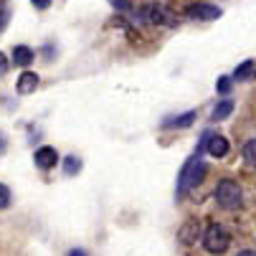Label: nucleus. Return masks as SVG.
I'll list each match as a JSON object with an SVG mask.
<instances>
[{"label":"nucleus","instance_id":"1","mask_svg":"<svg viewBox=\"0 0 256 256\" xmlns=\"http://www.w3.org/2000/svg\"><path fill=\"white\" fill-rule=\"evenodd\" d=\"M203 175H206V162L200 160V155L190 158L186 165H182V170H180V178H178V196H186L190 188H196L198 182L203 180Z\"/></svg>","mask_w":256,"mask_h":256},{"label":"nucleus","instance_id":"2","mask_svg":"<svg viewBox=\"0 0 256 256\" xmlns=\"http://www.w3.org/2000/svg\"><path fill=\"white\" fill-rule=\"evenodd\" d=\"M216 203L221 206L224 210H236L241 206V188H238V182L226 178L221 180L216 186Z\"/></svg>","mask_w":256,"mask_h":256},{"label":"nucleus","instance_id":"3","mask_svg":"<svg viewBox=\"0 0 256 256\" xmlns=\"http://www.w3.org/2000/svg\"><path fill=\"white\" fill-rule=\"evenodd\" d=\"M228 246H231V234L224 226H218V224L208 226V231L203 234V248L208 254H224Z\"/></svg>","mask_w":256,"mask_h":256},{"label":"nucleus","instance_id":"4","mask_svg":"<svg viewBox=\"0 0 256 256\" xmlns=\"http://www.w3.org/2000/svg\"><path fill=\"white\" fill-rule=\"evenodd\" d=\"M188 18H196V20H216L221 18V8L216 6H206V3H196V6H188Z\"/></svg>","mask_w":256,"mask_h":256},{"label":"nucleus","instance_id":"5","mask_svg":"<svg viewBox=\"0 0 256 256\" xmlns=\"http://www.w3.org/2000/svg\"><path fill=\"white\" fill-rule=\"evenodd\" d=\"M33 160H36V165H38L41 170H51V168H56V162H58V152L46 144V148H38V150H36Z\"/></svg>","mask_w":256,"mask_h":256},{"label":"nucleus","instance_id":"6","mask_svg":"<svg viewBox=\"0 0 256 256\" xmlns=\"http://www.w3.org/2000/svg\"><path fill=\"white\" fill-rule=\"evenodd\" d=\"M208 155L210 158H226L228 155V140L221 134H210L208 140Z\"/></svg>","mask_w":256,"mask_h":256},{"label":"nucleus","instance_id":"7","mask_svg":"<svg viewBox=\"0 0 256 256\" xmlns=\"http://www.w3.org/2000/svg\"><path fill=\"white\" fill-rule=\"evenodd\" d=\"M18 94H30L36 92V86H38V74H33V71H23V74L18 76Z\"/></svg>","mask_w":256,"mask_h":256},{"label":"nucleus","instance_id":"8","mask_svg":"<svg viewBox=\"0 0 256 256\" xmlns=\"http://www.w3.org/2000/svg\"><path fill=\"white\" fill-rule=\"evenodd\" d=\"M234 79H238V82L256 79V58H246L241 66H236V71H234Z\"/></svg>","mask_w":256,"mask_h":256},{"label":"nucleus","instance_id":"9","mask_svg":"<svg viewBox=\"0 0 256 256\" xmlns=\"http://www.w3.org/2000/svg\"><path fill=\"white\" fill-rule=\"evenodd\" d=\"M198 231H200V226H198V221H188L186 226H182L180 231H178V238L186 244V246H190L193 241H198Z\"/></svg>","mask_w":256,"mask_h":256},{"label":"nucleus","instance_id":"10","mask_svg":"<svg viewBox=\"0 0 256 256\" xmlns=\"http://www.w3.org/2000/svg\"><path fill=\"white\" fill-rule=\"evenodd\" d=\"M196 112H186V114H178V117H170V120H165L162 122V127H168V130H172V127H190L193 122H196Z\"/></svg>","mask_w":256,"mask_h":256},{"label":"nucleus","instance_id":"11","mask_svg":"<svg viewBox=\"0 0 256 256\" xmlns=\"http://www.w3.org/2000/svg\"><path fill=\"white\" fill-rule=\"evenodd\" d=\"M231 112H234V102H231V99H221V102L216 104L210 120H213V122H221V120H226Z\"/></svg>","mask_w":256,"mask_h":256},{"label":"nucleus","instance_id":"12","mask_svg":"<svg viewBox=\"0 0 256 256\" xmlns=\"http://www.w3.org/2000/svg\"><path fill=\"white\" fill-rule=\"evenodd\" d=\"M140 16L148 20V23H155V26L165 23V13H162L160 8H155V6H144V8H140Z\"/></svg>","mask_w":256,"mask_h":256},{"label":"nucleus","instance_id":"13","mask_svg":"<svg viewBox=\"0 0 256 256\" xmlns=\"http://www.w3.org/2000/svg\"><path fill=\"white\" fill-rule=\"evenodd\" d=\"M13 61H16L18 66H28V64L33 61V51H30L28 46H16V48H13Z\"/></svg>","mask_w":256,"mask_h":256},{"label":"nucleus","instance_id":"14","mask_svg":"<svg viewBox=\"0 0 256 256\" xmlns=\"http://www.w3.org/2000/svg\"><path fill=\"white\" fill-rule=\"evenodd\" d=\"M244 160H246L251 168H256V137L244 144Z\"/></svg>","mask_w":256,"mask_h":256},{"label":"nucleus","instance_id":"15","mask_svg":"<svg viewBox=\"0 0 256 256\" xmlns=\"http://www.w3.org/2000/svg\"><path fill=\"white\" fill-rule=\"evenodd\" d=\"M82 170V160L76 158V155H68L66 160H64V172L66 175H76Z\"/></svg>","mask_w":256,"mask_h":256},{"label":"nucleus","instance_id":"16","mask_svg":"<svg viewBox=\"0 0 256 256\" xmlns=\"http://www.w3.org/2000/svg\"><path fill=\"white\" fill-rule=\"evenodd\" d=\"M8 20H10V3L3 0V3H0V30H6Z\"/></svg>","mask_w":256,"mask_h":256},{"label":"nucleus","instance_id":"17","mask_svg":"<svg viewBox=\"0 0 256 256\" xmlns=\"http://www.w3.org/2000/svg\"><path fill=\"white\" fill-rule=\"evenodd\" d=\"M216 89L221 92V94H228L234 89V79L231 76H221V79H218V84H216Z\"/></svg>","mask_w":256,"mask_h":256},{"label":"nucleus","instance_id":"18","mask_svg":"<svg viewBox=\"0 0 256 256\" xmlns=\"http://www.w3.org/2000/svg\"><path fill=\"white\" fill-rule=\"evenodd\" d=\"M10 206V188L0 182V208H8Z\"/></svg>","mask_w":256,"mask_h":256},{"label":"nucleus","instance_id":"19","mask_svg":"<svg viewBox=\"0 0 256 256\" xmlns=\"http://www.w3.org/2000/svg\"><path fill=\"white\" fill-rule=\"evenodd\" d=\"M109 6L117 8V10H130V8H132L130 0H109Z\"/></svg>","mask_w":256,"mask_h":256},{"label":"nucleus","instance_id":"20","mask_svg":"<svg viewBox=\"0 0 256 256\" xmlns=\"http://www.w3.org/2000/svg\"><path fill=\"white\" fill-rule=\"evenodd\" d=\"M33 3V8H38V10H46L48 6H51V0H30Z\"/></svg>","mask_w":256,"mask_h":256},{"label":"nucleus","instance_id":"21","mask_svg":"<svg viewBox=\"0 0 256 256\" xmlns=\"http://www.w3.org/2000/svg\"><path fill=\"white\" fill-rule=\"evenodd\" d=\"M6 71H8V58H6V54H3V51H0V76H3Z\"/></svg>","mask_w":256,"mask_h":256}]
</instances>
